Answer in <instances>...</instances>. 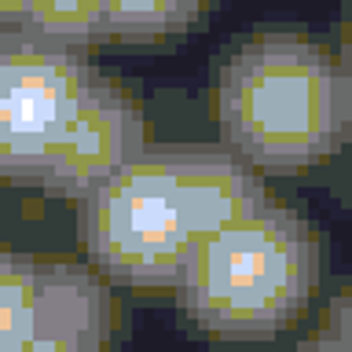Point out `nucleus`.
Listing matches in <instances>:
<instances>
[{"label":"nucleus","instance_id":"f257e3e1","mask_svg":"<svg viewBox=\"0 0 352 352\" xmlns=\"http://www.w3.org/2000/svg\"><path fill=\"white\" fill-rule=\"evenodd\" d=\"M352 118V81L301 33H257L217 70L220 136L253 169L297 173L330 158Z\"/></svg>","mask_w":352,"mask_h":352},{"label":"nucleus","instance_id":"f03ea898","mask_svg":"<svg viewBox=\"0 0 352 352\" xmlns=\"http://www.w3.org/2000/svg\"><path fill=\"white\" fill-rule=\"evenodd\" d=\"M316 279V231L301 213L264 202L257 213L198 242L180 301L206 334L253 341L294 323Z\"/></svg>","mask_w":352,"mask_h":352},{"label":"nucleus","instance_id":"7ed1b4c3","mask_svg":"<svg viewBox=\"0 0 352 352\" xmlns=\"http://www.w3.org/2000/svg\"><path fill=\"white\" fill-rule=\"evenodd\" d=\"M77 239L103 279L132 290H180L202 235L165 143H147L77 202Z\"/></svg>","mask_w":352,"mask_h":352},{"label":"nucleus","instance_id":"20e7f679","mask_svg":"<svg viewBox=\"0 0 352 352\" xmlns=\"http://www.w3.org/2000/svg\"><path fill=\"white\" fill-rule=\"evenodd\" d=\"M85 48L30 26L0 30V176L41 187L96 81Z\"/></svg>","mask_w":352,"mask_h":352},{"label":"nucleus","instance_id":"39448f33","mask_svg":"<svg viewBox=\"0 0 352 352\" xmlns=\"http://www.w3.org/2000/svg\"><path fill=\"white\" fill-rule=\"evenodd\" d=\"M143 147H147V132H143L140 103L118 81L96 74L81 103V114L44 173L41 191L81 202Z\"/></svg>","mask_w":352,"mask_h":352},{"label":"nucleus","instance_id":"423d86ee","mask_svg":"<svg viewBox=\"0 0 352 352\" xmlns=\"http://www.w3.org/2000/svg\"><path fill=\"white\" fill-rule=\"evenodd\" d=\"M165 151L202 239L231 228L268 202L257 169L228 143H165Z\"/></svg>","mask_w":352,"mask_h":352},{"label":"nucleus","instance_id":"0eeeda50","mask_svg":"<svg viewBox=\"0 0 352 352\" xmlns=\"http://www.w3.org/2000/svg\"><path fill=\"white\" fill-rule=\"evenodd\" d=\"M110 297L88 272L55 264L41 327L19 352H107Z\"/></svg>","mask_w":352,"mask_h":352},{"label":"nucleus","instance_id":"6e6552de","mask_svg":"<svg viewBox=\"0 0 352 352\" xmlns=\"http://www.w3.org/2000/svg\"><path fill=\"white\" fill-rule=\"evenodd\" d=\"M52 261L0 250V352H19L37 334L48 301Z\"/></svg>","mask_w":352,"mask_h":352},{"label":"nucleus","instance_id":"1a4fd4ad","mask_svg":"<svg viewBox=\"0 0 352 352\" xmlns=\"http://www.w3.org/2000/svg\"><path fill=\"white\" fill-rule=\"evenodd\" d=\"M110 37L151 44L191 30L209 0H103Z\"/></svg>","mask_w":352,"mask_h":352},{"label":"nucleus","instance_id":"9d476101","mask_svg":"<svg viewBox=\"0 0 352 352\" xmlns=\"http://www.w3.org/2000/svg\"><path fill=\"white\" fill-rule=\"evenodd\" d=\"M22 26L48 33L63 44H74V48H92L103 37H110L103 0H33Z\"/></svg>","mask_w":352,"mask_h":352},{"label":"nucleus","instance_id":"9b49d317","mask_svg":"<svg viewBox=\"0 0 352 352\" xmlns=\"http://www.w3.org/2000/svg\"><path fill=\"white\" fill-rule=\"evenodd\" d=\"M30 4L33 0H0V30L4 26H22L30 15Z\"/></svg>","mask_w":352,"mask_h":352},{"label":"nucleus","instance_id":"f8f14e48","mask_svg":"<svg viewBox=\"0 0 352 352\" xmlns=\"http://www.w3.org/2000/svg\"><path fill=\"white\" fill-rule=\"evenodd\" d=\"M341 66H345L349 81H352V19H349V30H345V52H341Z\"/></svg>","mask_w":352,"mask_h":352}]
</instances>
